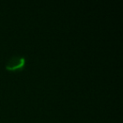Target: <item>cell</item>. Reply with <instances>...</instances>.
Listing matches in <instances>:
<instances>
[{"label":"cell","instance_id":"1","mask_svg":"<svg viewBox=\"0 0 123 123\" xmlns=\"http://www.w3.org/2000/svg\"><path fill=\"white\" fill-rule=\"evenodd\" d=\"M26 59L22 55H13L6 61L4 68L9 72L24 70L25 68Z\"/></svg>","mask_w":123,"mask_h":123}]
</instances>
